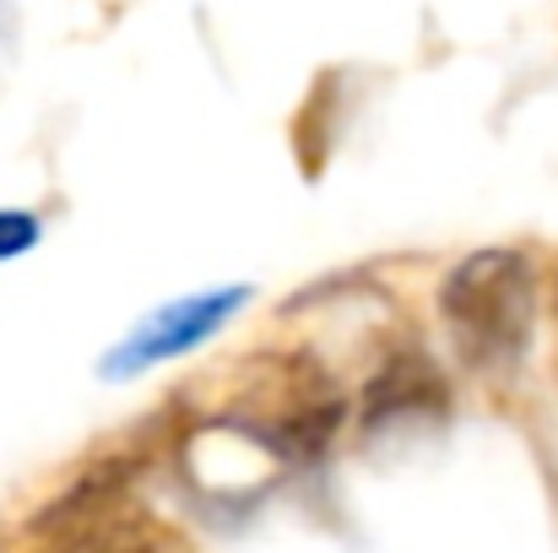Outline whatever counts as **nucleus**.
I'll return each instance as SVG.
<instances>
[{"instance_id":"nucleus-1","label":"nucleus","mask_w":558,"mask_h":553,"mask_svg":"<svg viewBox=\"0 0 558 553\" xmlns=\"http://www.w3.org/2000/svg\"><path fill=\"white\" fill-rule=\"evenodd\" d=\"M439 315L472 369L515 364L537 326V272L521 250H472L439 288Z\"/></svg>"},{"instance_id":"nucleus-2","label":"nucleus","mask_w":558,"mask_h":553,"mask_svg":"<svg viewBox=\"0 0 558 553\" xmlns=\"http://www.w3.org/2000/svg\"><path fill=\"white\" fill-rule=\"evenodd\" d=\"M250 288H206V293H185V299H169L163 310H153L109 359H104V380H131V374H147L158 364H174L195 353L217 326H228L239 310H244Z\"/></svg>"},{"instance_id":"nucleus-3","label":"nucleus","mask_w":558,"mask_h":553,"mask_svg":"<svg viewBox=\"0 0 558 553\" xmlns=\"http://www.w3.org/2000/svg\"><path fill=\"white\" fill-rule=\"evenodd\" d=\"M445 412V385L428 359L407 353V359H390V364L364 385V429H390V423H412V418H434Z\"/></svg>"},{"instance_id":"nucleus-4","label":"nucleus","mask_w":558,"mask_h":553,"mask_svg":"<svg viewBox=\"0 0 558 553\" xmlns=\"http://www.w3.org/2000/svg\"><path fill=\"white\" fill-rule=\"evenodd\" d=\"M38 239H44V223H38L33 212H22V206H0V261L27 255Z\"/></svg>"}]
</instances>
